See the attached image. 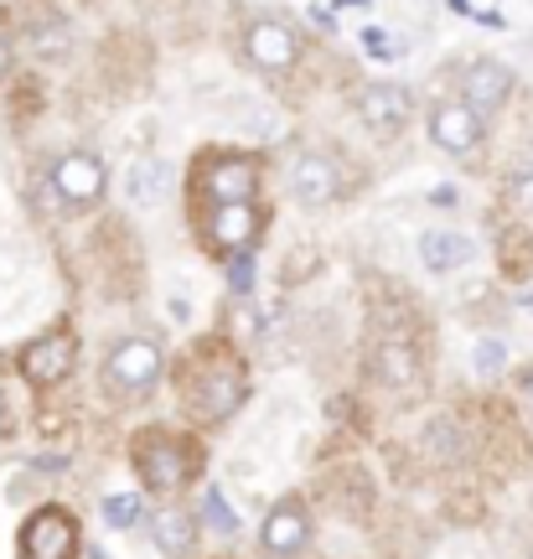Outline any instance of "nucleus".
I'll return each mask as SVG.
<instances>
[{
  "instance_id": "nucleus-1",
  "label": "nucleus",
  "mask_w": 533,
  "mask_h": 559,
  "mask_svg": "<svg viewBox=\"0 0 533 559\" xmlns=\"http://www.w3.org/2000/svg\"><path fill=\"white\" fill-rule=\"evenodd\" d=\"M244 368L238 362H208L198 379H187V409L192 419L202 425H217V419H228L244 404Z\"/></svg>"
},
{
  "instance_id": "nucleus-2",
  "label": "nucleus",
  "mask_w": 533,
  "mask_h": 559,
  "mask_svg": "<svg viewBox=\"0 0 533 559\" xmlns=\"http://www.w3.org/2000/svg\"><path fill=\"white\" fill-rule=\"evenodd\" d=\"M135 466L156 492H177L181 481L192 477V451H187L181 440H171V436H161L156 430V436L135 440Z\"/></svg>"
},
{
  "instance_id": "nucleus-3",
  "label": "nucleus",
  "mask_w": 533,
  "mask_h": 559,
  "mask_svg": "<svg viewBox=\"0 0 533 559\" xmlns=\"http://www.w3.org/2000/svg\"><path fill=\"white\" fill-rule=\"evenodd\" d=\"M104 187H109V171H104V160L94 156V151H68V156L52 166V192H58L68 207L99 202Z\"/></svg>"
},
{
  "instance_id": "nucleus-4",
  "label": "nucleus",
  "mask_w": 533,
  "mask_h": 559,
  "mask_svg": "<svg viewBox=\"0 0 533 559\" xmlns=\"http://www.w3.org/2000/svg\"><path fill=\"white\" fill-rule=\"evenodd\" d=\"M73 544H79V523L62 508H42L37 519H26V528H21V555L26 559H68Z\"/></svg>"
},
{
  "instance_id": "nucleus-5",
  "label": "nucleus",
  "mask_w": 533,
  "mask_h": 559,
  "mask_svg": "<svg viewBox=\"0 0 533 559\" xmlns=\"http://www.w3.org/2000/svg\"><path fill=\"white\" fill-rule=\"evenodd\" d=\"M244 52H249V62L254 68H264V73H285V68H296L300 47H296V32L285 26V21L264 16L249 26V37H244Z\"/></svg>"
},
{
  "instance_id": "nucleus-6",
  "label": "nucleus",
  "mask_w": 533,
  "mask_h": 559,
  "mask_svg": "<svg viewBox=\"0 0 533 559\" xmlns=\"http://www.w3.org/2000/svg\"><path fill=\"white\" fill-rule=\"evenodd\" d=\"M156 373H161V347L151 337L119 342L109 362H104V383H115V389H145Z\"/></svg>"
},
{
  "instance_id": "nucleus-7",
  "label": "nucleus",
  "mask_w": 533,
  "mask_h": 559,
  "mask_svg": "<svg viewBox=\"0 0 533 559\" xmlns=\"http://www.w3.org/2000/svg\"><path fill=\"white\" fill-rule=\"evenodd\" d=\"M430 140L446 151V156H472L476 140H482V115H472L461 99L435 104L430 115Z\"/></svg>"
},
{
  "instance_id": "nucleus-8",
  "label": "nucleus",
  "mask_w": 533,
  "mask_h": 559,
  "mask_svg": "<svg viewBox=\"0 0 533 559\" xmlns=\"http://www.w3.org/2000/svg\"><path fill=\"white\" fill-rule=\"evenodd\" d=\"M73 358H79L73 337H68V332H47V337H37L21 353V373L32 383H58L73 373Z\"/></svg>"
},
{
  "instance_id": "nucleus-9",
  "label": "nucleus",
  "mask_w": 533,
  "mask_h": 559,
  "mask_svg": "<svg viewBox=\"0 0 533 559\" xmlns=\"http://www.w3.org/2000/svg\"><path fill=\"white\" fill-rule=\"evenodd\" d=\"M291 187H296V198L306 202V207H327V202H336V192H342V171H336L332 156L306 151V156H296V166H291Z\"/></svg>"
},
{
  "instance_id": "nucleus-10",
  "label": "nucleus",
  "mask_w": 533,
  "mask_h": 559,
  "mask_svg": "<svg viewBox=\"0 0 533 559\" xmlns=\"http://www.w3.org/2000/svg\"><path fill=\"white\" fill-rule=\"evenodd\" d=\"M508 94H513V73H508L502 62H472L466 79H461V104H466L472 115H493V109H502Z\"/></svg>"
},
{
  "instance_id": "nucleus-11",
  "label": "nucleus",
  "mask_w": 533,
  "mask_h": 559,
  "mask_svg": "<svg viewBox=\"0 0 533 559\" xmlns=\"http://www.w3.org/2000/svg\"><path fill=\"white\" fill-rule=\"evenodd\" d=\"M357 115H363V124H374V130L389 135V130H399L410 120V88H399V83H363Z\"/></svg>"
},
{
  "instance_id": "nucleus-12",
  "label": "nucleus",
  "mask_w": 533,
  "mask_h": 559,
  "mask_svg": "<svg viewBox=\"0 0 533 559\" xmlns=\"http://www.w3.org/2000/svg\"><path fill=\"white\" fill-rule=\"evenodd\" d=\"M208 198H213V207H223V202H254V187H259V166L254 160H217L213 171H208Z\"/></svg>"
},
{
  "instance_id": "nucleus-13",
  "label": "nucleus",
  "mask_w": 533,
  "mask_h": 559,
  "mask_svg": "<svg viewBox=\"0 0 533 559\" xmlns=\"http://www.w3.org/2000/svg\"><path fill=\"white\" fill-rule=\"evenodd\" d=\"M306 534H311V519H306V508L296 498L280 502L275 513L264 519V528H259V539H264L270 555H296L300 544H306Z\"/></svg>"
},
{
  "instance_id": "nucleus-14",
  "label": "nucleus",
  "mask_w": 533,
  "mask_h": 559,
  "mask_svg": "<svg viewBox=\"0 0 533 559\" xmlns=\"http://www.w3.org/2000/svg\"><path fill=\"white\" fill-rule=\"evenodd\" d=\"M208 223H213L208 234H213L217 249H238V254H244V249L254 243V234H259L254 202H223V207H213V218Z\"/></svg>"
},
{
  "instance_id": "nucleus-15",
  "label": "nucleus",
  "mask_w": 533,
  "mask_h": 559,
  "mask_svg": "<svg viewBox=\"0 0 533 559\" xmlns=\"http://www.w3.org/2000/svg\"><path fill=\"white\" fill-rule=\"evenodd\" d=\"M472 254H476V243L466 239V234H451V228H430V234L419 239V260H425V270H435V275L472 264Z\"/></svg>"
},
{
  "instance_id": "nucleus-16",
  "label": "nucleus",
  "mask_w": 533,
  "mask_h": 559,
  "mask_svg": "<svg viewBox=\"0 0 533 559\" xmlns=\"http://www.w3.org/2000/svg\"><path fill=\"white\" fill-rule=\"evenodd\" d=\"M161 192H166V166H161V160H140L135 171H130V198L161 202Z\"/></svg>"
},
{
  "instance_id": "nucleus-17",
  "label": "nucleus",
  "mask_w": 533,
  "mask_h": 559,
  "mask_svg": "<svg viewBox=\"0 0 533 559\" xmlns=\"http://www.w3.org/2000/svg\"><path fill=\"white\" fill-rule=\"evenodd\" d=\"M156 544L166 549V555H181L187 549V539H192V519L187 513H156Z\"/></svg>"
},
{
  "instance_id": "nucleus-18",
  "label": "nucleus",
  "mask_w": 533,
  "mask_h": 559,
  "mask_svg": "<svg viewBox=\"0 0 533 559\" xmlns=\"http://www.w3.org/2000/svg\"><path fill=\"white\" fill-rule=\"evenodd\" d=\"M378 368H383V379L389 383H410L415 379V353H410L404 342H389V347H383V358H378Z\"/></svg>"
},
{
  "instance_id": "nucleus-19",
  "label": "nucleus",
  "mask_w": 533,
  "mask_h": 559,
  "mask_svg": "<svg viewBox=\"0 0 533 559\" xmlns=\"http://www.w3.org/2000/svg\"><path fill=\"white\" fill-rule=\"evenodd\" d=\"M104 523H109V528H135L140 523V498L135 492H115V498H104Z\"/></svg>"
},
{
  "instance_id": "nucleus-20",
  "label": "nucleus",
  "mask_w": 533,
  "mask_h": 559,
  "mask_svg": "<svg viewBox=\"0 0 533 559\" xmlns=\"http://www.w3.org/2000/svg\"><path fill=\"white\" fill-rule=\"evenodd\" d=\"M202 519H208V528H217V534H238V513L223 502L217 487H208V498H202Z\"/></svg>"
},
{
  "instance_id": "nucleus-21",
  "label": "nucleus",
  "mask_w": 533,
  "mask_h": 559,
  "mask_svg": "<svg viewBox=\"0 0 533 559\" xmlns=\"http://www.w3.org/2000/svg\"><path fill=\"white\" fill-rule=\"evenodd\" d=\"M472 362H476V373H497V368H502V342L482 337L476 342V353H472Z\"/></svg>"
},
{
  "instance_id": "nucleus-22",
  "label": "nucleus",
  "mask_w": 533,
  "mask_h": 559,
  "mask_svg": "<svg viewBox=\"0 0 533 559\" xmlns=\"http://www.w3.org/2000/svg\"><path fill=\"white\" fill-rule=\"evenodd\" d=\"M513 202L533 213V160H523V166L513 171Z\"/></svg>"
},
{
  "instance_id": "nucleus-23",
  "label": "nucleus",
  "mask_w": 533,
  "mask_h": 559,
  "mask_svg": "<svg viewBox=\"0 0 533 559\" xmlns=\"http://www.w3.org/2000/svg\"><path fill=\"white\" fill-rule=\"evenodd\" d=\"M228 285H234L238 296H244V290L254 285V260H249V254H238V260L228 264Z\"/></svg>"
},
{
  "instance_id": "nucleus-24",
  "label": "nucleus",
  "mask_w": 533,
  "mask_h": 559,
  "mask_svg": "<svg viewBox=\"0 0 533 559\" xmlns=\"http://www.w3.org/2000/svg\"><path fill=\"white\" fill-rule=\"evenodd\" d=\"M368 52H378V58H389V52H394V47H389V37H383V32H368Z\"/></svg>"
},
{
  "instance_id": "nucleus-25",
  "label": "nucleus",
  "mask_w": 533,
  "mask_h": 559,
  "mask_svg": "<svg viewBox=\"0 0 533 559\" xmlns=\"http://www.w3.org/2000/svg\"><path fill=\"white\" fill-rule=\"evenodd\" d=\"M5 68H11V41L0 37V79H5Z\"/></svg>"
},
{
  "instance_id": "nucleus-26",
  "label": "nucleus",
  "mask_w": 533,
  "mask_h": 559,
  "mask_svg": "<svg viewBox=\"0 0 533 559\" xmlns=\"http://www.w3.org/2000/svg\"><path fill=\"white\" fill-rule=\"evenodd\" d=\"M353 5L357 11H368V0H342V11H353Z\"/></svg>"
},
{
  "instance_id": "nucleus-27",
  "label": "nucleus",
  "mask_w": 533,
  "mask_h": 559,
  "mask_svg": "<svg viewBox=\"0 0 533 559\" xmlns=\"http://www.w3.org/2000/svg\"><path fill=\"white\" fill-rule=\"evenodd\" d=\"M523 394H529V404H533V368H529V379H523Z\"/></svg>"
}]
</instances>
